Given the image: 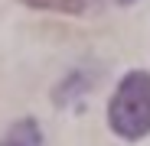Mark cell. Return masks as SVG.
<instances>
[{
  "mask_svg": "<svg viewBox=\"0 0 150 146\" xmlns=\"http://www.w3.org/2000/svg\"><path fill=\"white\" fill-rule=\"evenodd\" d=\"M23 3H30L36 10H56V13H82L88 10L91 0H23Z\"/></svg>",
  "mask_w": 150,
  "mask_h": 146,
  "instance_id": "obj_3",
  "label": "cell"
},
{
  "mask_svg": "<svg viewBox=\"0 0 150 146\" xmlns=\"http://www.w3.org/2000/svg\"><path fill=\"white\" fill-rule=\"evenodd\" d=\"M121 3H134V0H121Z\"/></svg>",
  "mask_w": 150,
  "mask_h": 146,
  "instance_id": "obj_4",
  "label": "cell"
},
{
  "mask_svg": "<svg viewBox=\"0 0 150 146\" xmlns=\"http://www.w3.org/2000/svg\"><path fill=\"white\" fill-rule=\"evenodd\" d=\"M0 146H42V133L36 127V120H20V124L4 136Z\"/></svg>",
  "mask_w": 150,
  "mask_h": 146,
  "instance_id": "obj_2",
  "label": "cell"
},
{
  "mask_svg": "<svg viewBox=\"0 0 150 146\" xmlns=\"http://www.w3.org/2000/svg\"><path fill=\"white\" fill-rule=\"evenodd\" d=\"M111 130L124 140H140L150 133V75L131 71L111 97L108 107Z\"/></svg>",
  "mask_w": 150,
  "mask_h": 146,
  "instance_id": "obj_1",
  "label": "cell"
}]
</instances>
